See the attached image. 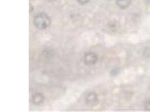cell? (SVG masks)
<instances>
[{"instance_id": "1", "label": "cell", "mask_w": 150, "mask_h": 112, "mask_svg": "<svg viewBox=\"0 0 150 112\" xmlns=\"http://www.w3.org/2000/svg\"><path fill=\"white\" fill-rule=\"evenodd\" d=\"M51 20L47 14L40 13L34 16L33 23L36 28L39 29H46L51 25Z\"/></svg>"}, {"instance_id": "2", "label": "cell", "mask_w": 150, "mask_h": 112, "mask_svg": "<svg viewBox=\"0 0 150 112\" xmlns=\"http://www.w3.org/2000/svg\"><path fill=\"white\" fill-rule=\"evenodd\" d=\"M98 60V57L95 53L89 52L84 57V62L87 66H92L95 64Z\"/></svg>"}, {"instance_id": "3", "label": "cell", "mask_w": 150, "mask_h": 112, "mask_svg": "<svg viewBox=\"0 0 150 112\" xmlns=\"http://www.w3.org/2000/svg\"><path fill=\"white\" fill-rule=\"evenodd\" d=\"M85 100L87 105L89 106H94L98 103V96L94 91L89 92L87 95Z\"/></svg>"}, {"instance_id": "4", "label": "cell", "mask_w": 150, "mask_h": 112, "mask_svg": "<svg viewBox=\"0 0 150 112\" xmlns=\"http://www.w3.org/2000/svg\"><path fill=\"white\" fill-rule=\"evenodd\" d=\"M45 99L44 95L40 92H36L32 96V102L34 105H39L41 104Z\"/></svg>"}, {"instance_id": "5", "label": "cell", "mask_w": 150, "mask_h": 112, "mask_svg": "<svg viewBox=\"0 0 150 112\" xmlns=\"http://www.w3.org/2000/svg\"><path fill=\"white\" fill-rule=\"evenodd\" d=\"M116 5L121 9H125L129 6L132 0H116Z\"/></svg>"}, {"instance_id": "6", "label": "cell", "mask_w": 150, "mask_h": 112, "mask_svg": "<svg viewBox=\"0 0 150 112\" xmlns=\"http://www.w3.org/2000/svg\"><path fill=\"white\" fill-rule=\"evenodd\" d=\"M143 106L146 111H150V99H148L144 101Z\"/></svg>"}, {"instance_id": "7", "label": "cell", "mask_w": 150, "mask_h": 112, "mask_svg": "<svg viewBox=\"0 0 150 112\" xmlns=\"http://www.w3.org/2000/svg\"><path fill=\"white\" fill-rule=\"evenodd\" d=\"M143 56L146 58L150 57V48L147 47L144 49L143 52Z\"/></svg>"}, {"instance_id": "8", "label": "cell", "mask_w": 150, "mask_h": 112, "mask_svg": "<svg viewBox=\"0 0 150 112\" xmlns=\"http://www.w3.org/2000/svg\"><path fill=\"white\" fill-rule=\"evenodd\" d=\"M118 73H119V70L117 69H113L111 71V72H110V74L112 76H115V75H117Z\"/></svg>"}, {"instance_id": "9", "label": "cell", "mask_w": 150, "mask_h": 112, "mask_svg": "<svg viewBox=\"0 0 150 112\" xmlns=\"http://www.w3.org/2000/svg\"><path fill=\"white\" fill-rule=\"evenodd\" d=\"M81 5H85L87 4L89 1V0H76Z\"/></svg>"}, {"instance_id": "10", "label": "cell", "mask_w": 150, "mask_h": 112, "mask_svg": "<svg viewBox=\"0 0 150 112\" xmlns=\"http://www.w3.org/2000/svg\"><path fill=\"white\" fill-rule=\"evenodd\" d=\"M146 2H150V0H145Z\"/></svg>"}]
</instances>
